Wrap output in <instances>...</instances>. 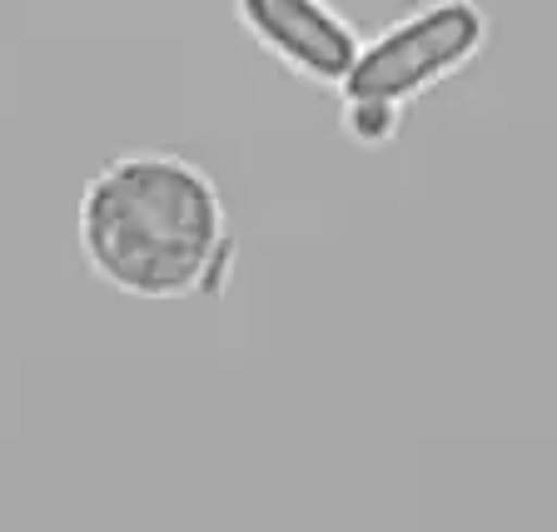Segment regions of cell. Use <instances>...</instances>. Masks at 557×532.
I'll list each match as a JSON object with an SVG mask.
<instances>
[{"mask_svg": "<svg viewBox=\"0 0 557 532\" xmlns=\"http://www.w3.org/2000/svg\"><path fill=\"white\" fill-rule=\"evenodd\" d=\"M75 244L104 289L139 304L214 299L230 284L234 234L214 174L180 150H120L85 180Z\"/></svg>", "mask_w": 557, "mask_h": 532, "instance_id": "obj_1", "label": "cell"}, {"mask_svg": "<svg viewBox=\"0 0 557 532\" xmlns=\"http://www.w3.org/2000/svg\"><path fill=\"white\" fill-rule=\"evenodd\" d=\"M493 40L478 0H413L383 30L363 35L359 60L338 85V129L359 150H388L408 110L429 90L458 81Z\"/></svg>", "mask_w": 557, "mask_h": 532, "instance_id": "obj_2", "label": "cell"}, {"mask_svg": "<svg viewBox=\"0 0 557 532\" xmlns=\"http://www.w3.org/2000/svg\"><path fill=\"white\" fill-rule=\"evenodd\" d=\"M234 21L278 70L319 90H338L363 46L334 0H234Z\"/></svg>", "mask_w": 557, "mask_h": 532, "instance_id": "obj_3", "label": "cell"}]
</instances>
